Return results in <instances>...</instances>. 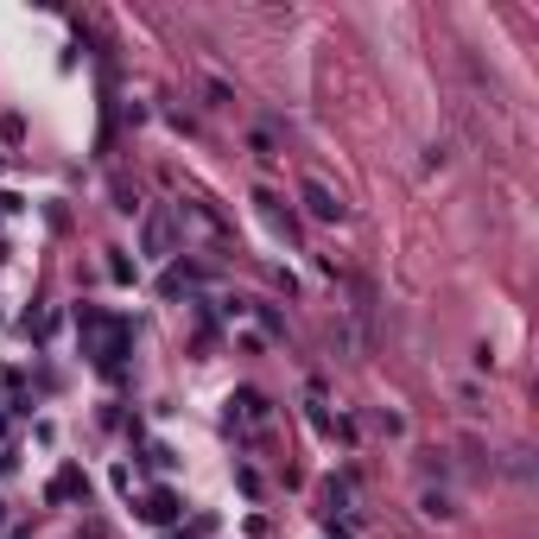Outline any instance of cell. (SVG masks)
I'll list each match as a JSON object with an SVG mask.
<instances>
[{
  "label": "cell",
  "instance_id": "cell-4",
  "mask_svg": "<svg viewBox=\"0 0 539 539\" xmlns=\"http://www.w3.org/2000/svg\"><path fill=\"white\" fill-rule=\"evenodd\" d=\"M147 520H159V526L178 520V495H172V489H153V495H147Z\"/></svg>",
  "mask_w": 539,
  "mask_h": 539
},
{
  "label": "cell",
  "instance_id": "cell-6",
  "mask_svg": "<svg viewBox=\"0 0 539 539\" xmlns=\"http://www.w3.org/2000/svg\"><path fill=\"white\" fill-rule=\"evenodd\" d=\"M197 280H204V274H197V266H172V274H165V292L178 299L184 286H197Z\"/></svg>",
  "mask_w": 539,
  "mask_h": 539
},
{
  "label": "cell",
  "instance_id": "cell-5",
  "mask_svg": "<svg viewBox=\"0 0 539 539\" xmlns=\"http://www.w3.org/2000/svg\"><path fill=\"white\" fill-rule=\"evenodd\" d=\"M419 508H425V514H432V520H451V514H457V508H451V495H444V489H425V495H419Z\"/></svg>",
  "mask_w": 539,
  "mask_h": 539
},
{
  "label": "cell",
  "instance_id": "cell-3",
  "mask_svg": "<svg viewBox=\"0 0 539 539\" xmlns=\"http://www.w3.org/2000/svg\"><path fill=\"white\" fill-rule=\"evenodd\" d=\"M51 501H89V476H83V469H57Z\"/></svg>",
  "mask_w": 539,
  "mask_h": 539
},
{
  "label": "cell",
  "instance_id": "cell-2",
  "mask_svg": "<svg viewBox=\"0 0 539 539\" xmlns=\"http://www.w3.org/2000/svg\"><path fill=\"white\" fill-rule=\"evenodd\" d=\"M172 235H178V223H172L165 210H147V223H140V254H147V260H165V254H172Z\"/></svg>",
  "mask_w": 539,
  "mask_h": 539
},
{
  "label": "cell",
  "instance_id": "cell-7",
  "mask_svg": "<svg viewBox=\"0 0 539 539\" xmlns=\"http://www.w3.org/2000/svg\"><path fill=\"white\" fill-rule=\"evenodd\" d=\"M241 413H248V419H266V400H260V393H254V387H248V393H241Z\"/></svg>",
  "mask_w": 539,
  "mask_h": 539
},
{
  "label": "cell",
  "instance_id": "cell-8",
  "mask_svg": "<svg viewBox=\"0 0 539 539\" xmlns=\"http://www.w3.org/2000/svg\"><path fill=\"white\" fill-rule=\"evenodd\" d=\"M0 520H7V501H0Z\"/></svg>",
  "mask_w": 539,
  "mask_h": 539
},
{
  "label": "cell",
  "instance_id": "cell-1",
  "mask_svg": "<svg viewBox=\"0 0 539 539\" xmlns=\"http://www.w3.org/2000/svg\"><path fill=\"white\" fill-rule=\"evenodd\" d=\"M299 197H305V210H311L317 223H343V216H350L343 190H330L324 178H305V184H299Z\"/></svg>",
  "mask_w": 539,
  "mask_h": 539
}]
</instances>
